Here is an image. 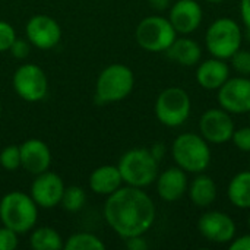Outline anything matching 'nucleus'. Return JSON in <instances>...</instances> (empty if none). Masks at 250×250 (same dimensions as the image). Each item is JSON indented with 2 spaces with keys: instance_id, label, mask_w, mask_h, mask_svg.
<instances>
[{
  "instance_id": "nucleus-3",
  "label": "nucleus",
  "mask_w": 250,
  "mask_h": 250,
  "mask_svg": "<svg viewBox=\"0 0 250 250\" xmlns=\"http://www.w3.org/2000/svg\"><path fill=\"white\" fill-rule=\"evenodd\" d=\"M171 155L176 164L186 173H204L211 164L208 142L198 133H182L171 145Z\"/></svg>"
},
{
  "instance_id": "nucleus-33",
  "label": "nucleus",
  "mask_w": 250,
  "mask_h": 250,
  "mask_svg": "<svg viewBox=\"0 0 250 250\" xmlns=\"http://www.w3.org/2000/svg\"><path fill=\"white\" fill-rule=\"evenodd\" d=\"M126 248L129 250H146L148 243L142 236H135V237L126 239Z\"/></svg>"
},
{
  "instance_id": "nucleus-30",
  "label": "nucleus",
  "mask_w": 250,
  "mask_h": 250,
  "mask_svg": "<svg viewBox=\"0 0 250 250\" xmlns=\"http://www.w3.org/2000/svg\"><path fill=\"white\" fill-rule=\"evenodd\" d=\"M18 248V233L7 229L0 227V250H15Z\"/></svg>"
},
{
  "instance_id": "nucleus-11",
  "label": "nucleus",
  "mask_w": 250,
  "mask_h": 250,
  "mask_svg": "<svg viewBox=\"0 0 250 250\" xmlns=\"http://www.w3.org/2000/svg\"><path fill=\"white\" fill-rule=\"evenodd\" d=\"M234 130L230 113L223 108H209L199 119V135L208 144H226L231 141Z\"/></svg>"
},
{
  "instance_id": "nucleus-16",
  "label": "nucleus",
  "mask_w": 250,
  "mask_h": 250,
  "mask_svg": "<svg viewBox=\"0 0 250 250\" xmlns=\"http://www.w3.org/2000/svg\"><path fill=\"white\" fill-rule=\"evenodd\" d=\"M19 149L21 167H23L28 173L37 176L50 168L51 151L41 139H28L22 145H19Z\"/></svg>"
},
{
  "instance_id": "nucleus-6",
  "label": "nucleus",
  "mask_w": 250,
  "mask_h": 250,
  "mask_svg": "<svg viewBox=\"0 0 250 250\" xmlns=\"http://www.w3.org/2000/svg\"><path fill=\"white\" fill-rule=\"evenodd\" d=\"M135 86V75L122 63L107 66L97 79V98L101 103H117L129 97Z\"/></svg>"
},
{
  "instance_id": "nucleus-7",
  "label": "nucleus",
  "mask_w": 250,
  "mask_h": 250,
  "mask_svg": "<svg viewBox=\"0 0 250 250\" xmlns=\"http://www.w3.org/2000/svg\"><path fill=\"white\" fill-rule=\"evenodd\" d=\"M192 101L189 94L179 86L164 89L155 101V116L167 127L182 126L190 116Z\"/></svg>"
},
{
  "instance_id": "nucleus-10",
  "label": "nucleus",
  "mask_w": 250,
  "mask_h": 250,
  "mask_svg": "<svg viewBox=\"0 0 250 250\" xmlns=\"http://www.w3.org/2000/svg\"><path fill=\"white\" fill-rule=\"evenodd\" d=\"M220 107L230 114H246L250 111V79L248 76L229 78L218 88Z\"/></svg>"
},
{
  "instance_id": "nucleus-37",
  "label": "nucleus",
  "mask_w": 250,
  "mask_h": 250,
  "mask_svg": "<svg viewBox=\"0 0 250 250\" xmlns=\"http://www.w3.org/2000/svg\"><path fill=\"white\" fill-rule=\"evenodd\" d=\"M208 3H221V1H226V0H205Z\"/></svg>"
},
{
  "instance_id": "nucleus-27",
  "label": "nucleus",
  "mask_w": 250,
  "mask_h": 250,
  "mask_svg": "<svg viewBox=\"0 0 250 250\" xmlns=\"http://www.w3.org/2000/svg\"><path fill=\"white\" fill-rule=\"evenodd\" d=\"M231 66L233 69L242 75V76H249L250 75V51L248 50H237L231 57Z\"/></svg>"
},
{
  "instance_id": "nucleus-36",
  "label": "nucleus",
  "mask_w": 250,
  "mask_h": 250,
  "mask_svg": "<svg viewBox=\"0 0 250 250\" xmlns=\"http://www.w3.org/2000/svg\"><path fill=\"white\" fill-rule=\"evenodd\" d=\"M148 1H149L151 7L158 10V12L166 10V9L170 7V0H148Z\"/></svg>"
},
{
  "instance_id": "nucleus-29",
  "label": "nucleus",
  "mask_w": 250,
  "mask_h": 250,
  "mask_svg": "<svg viewBox=\"0 0 250 250\" xmlns=\"http://www.w3.org/2000/svg\"><path fill=\"white\" fill-rule=\"evenodd\" d=\"M231 141L237 149H240L243 152H250V126L234 130Z\"/></svg>"
},
{
  "instance_id": "nucleus-17",
  "label": "nucleus",
  "mask_w": 250,
  "mask_h": 250,
  "mask_svg": "<svg viewBox=\"0 0 250 250\" xmlns=\"http://www.w3.org/2000/svg\"><path fill=\"white\" fill-rule=\"evenodd\" d=\"M155 182L158 196L166 202H176L182 199L189 188L186 171L179 166L164 170L161 174H158Z\"/></svg>"
},
{
  "instance_id": "nucleus-4",
  "label": "nucleus",
  "mask_w": 250,
  "mask_h": 250,
  "mask_svg": "<svg viewBox=\"0 0 250 250\" xmlns=\"http://www.w3.org/2000/svg\"><path fill=\"white\" fill-rule=\"evenodd\" d=\"M123 183L135 188H146L158 177V161L146 148H133L120 157L117 164Z\"/></svg>"
},
{
  "instance_id": "nucleus-19",
  "label": "nucleus",
  "mask_w": 250,
  "mask_h": 250,
  "mask_svg": "<svg viewBox=\"0 0 250 250\" xmlns=\"http://www.w3.org/2000/svg\"><path fill=\"white\" fill-rule=\"evenodd\" d=\"M166 54L170 60L180 66L193 67L202 59V48L195 40L189 37H182L173 41V44L166 50Z\"/></svg>"
},
{
  "instance_id": "nucleus-23",
  "label": "nucleus",
  "mask_w": 250,
  "mask_h": 250,
  "mask_svg": "<svg viewBox=\"0 0 250 250\" xmlns=\"http://www.w3.org/2000/svg\"><path fill=\"white\" fill-rule=\"evenodd\" d=\"M60 234L51 227L35 229L29 237V246L34 250H57L63 249Z\"/></svg>"
},
{
  "instance_id": "nucleus-5",
  "label": "nucleus",
  "mask_w": 250,
  "mask_h": 250,
  "mask_svg": "<svg viewBox=\"0 0 250 250\" xmlns=\"http://www.w3.org/2000/svg\"><path fill=\"white\" fill-rule=\"evenodd\" d=\"M243 32L240 25L230 18L215 19L207 29L205 45L212 57L227 60L242 48Z\"/></svg>"
},
{
  "instance_id": "nucleus-15",
  "label": "nucleus",
  "mask_w": 250,
  "mask_h": 250,
  "mask_svg": "<svg viewBox=\"0 0 250 250\" xmlns=\"http://www.w3.org/2000/svg\"><path fill=\"white\" fill-rule=\"evenodd\" d=\"M204 18V10L196 0H177L170 7V22L177 34L189 35L195 32Z\"/></svg>"
},
{
  "instance_id": "nucleus-14",
  "label": "nucleus",
  "mask_w": 250,
  "mask_h": 250,
  "mask_svg": "<svg viewBox=\"0 0 250 250\" xmlns=\"http://www.w3.org/2000/svg\"><path fill=\"white\" fill-rule=\"evenodd\" d=\"M64 192V183L62 177L53 171H44L37 174L31 185V198L40 208H54L60 204Z\"/></svg>"
},
{
  "instance_id": "nucleus-38",
  "label": "nucleus",
  "mask_w": 250,
  "mask_h": 250,
  "mask_svg": "<svg viewBox=\"0 0 250 250\" xmlns=\"http://www.w3.org/2000/svg\"><path fill=\"white\" fill-rule=\"evenodd\" d=\"M248 227H249V230H250V214H249V217H248Z\"/></svg>"
},
{
  "instance_id": "nucleus-26",
  "label": "nucleus",
  "mask_w": 250,
  "mask_h": 250,
  "mask_svg": "<svg viewBox=\"0 0 250 250\" xmlns=\"http://www.w3.org/2000/svg\"><path fill=\"white\" fill-rule=\"evenodd\" d=\"M0 166L7 171H15L21 167V149L18 145H9L0 152Z\"/></svg>"
},
{
  "instance_id": "nucleus-12",
  "label": "nucleus",
  "mask_w": 250,
  "mask_h": 250,
  "mask_svg": "<svg viewBox=\"0 0 250 250\" xmlns=\"http://www.w3.org/2000/svg\"><path fill=\"white\" fill-rule=\"evenodd\" d=\"M198 230L211 243L224 245L236 237V224L231 217L221 211L205 212L198 221Z\"/></svg>"
},
{
  "instance_id": "nucleus-2",
  "label": "nucleus",
  "mask_w": 250,
  "mask_h": 250,
  "mask_svg": "<svg viewBox=\"0 0 250 250\" xmlns=\"http://www.w3.org/2000/svg\"><path fill=\"white\" fill-rule=\"evenodd\" d=\"M38 220V205L31 195L21 190L6 193L0 201V221L4 227L23 234L35 227Z\"/></svg>"
},
{
  "instance_id": "nucleus-25",
  "label": "nucleus",
  "mask_w": 250,
  "mask_h": 250,
  "mask_svg": "<svg viewBox=\"0 0 250 250\" xmlns=\"http://www.w3.org/2000/svg\"><path fill=\"white\" fill-rule=\"evenodd\" d=\"M86 202V195L85 190L79 186H69L64 188L60 205L63 207V209H66L67 212H78L79 209H82V207Z\"/></svg>"
},
{
  "instance_id": "nucleus-39",
  "label": "nucleus",
  "mask_w": 250,
  "mask_h": 250,
  "mask_svg": "<svg viewBox=\"0 0 250 250\" xmlns=\"http://www.w3.org/2000/svg\"><path fill=\"white\" fill-rule=\"evenodd\" d=\"M249 120H250V111H249Z\"/></svg>"
},
{
  "instance_id": "nucleus-20",
  "label": "nucleus",
  "mask_w": 250,
  "mask_h": 250,
  "mask_svg": "<svg viewBox=\"0 0 250 250\" xmlns=\"http://www.w3.org/2000/svg\"><path fill=\"white\" fill-rule=\"evenodd\" d=\"M89 188L94 193L108 196L113 192H116L119 188H122L123 179L119 171L117 166H101L95 168L89 176Z\"/></svg>"
},
{
  "instance_id": "nucleus-24",
  "label": "nucleus",
  "mask_w": 250,
  "mask_h": 250,
  "mask_svg": "<svg viewBox=\"0 0 250 250\" xmlns=\"http://www.w3.org/2000/svg\"><path fill=\"white\" fill-rule=\"evenodd\" d=\"M105 245L91 233H75L63 245L64 250H103Z\"/></svg>"
},
{
  "instance_id": "nucleus-31",
  "label": "nucleus",
  "mask_w": 250,
  "mask_h": 250,
  "mask_svg": "<svg viewBox=\"0 0 250 250\" xmlns=\"http://www.w3.org/2000/svg\"><path fill=\"white\" fill-rule=\"evenodd\" d=\"M29 41H26V40H23V38H18L16 37V40L13 41V44L10 45V48H9V51L12 53V56L13 57H16V59H26L28 57V54H29V51H31V47H29Z\"/></svg>"
},
{
  "instance_id": "nucleus-21",
  "label": "nucleus",
  "mask_w": 250,
  "mask_h": 250,
  "mask_svg": "<svg viewBox=\"0 0 250 250\" xmlns=\"http://www.w3.org/2000/svg\"><path fill=\"white\" fill-rule=\"evenodd\" d=\"M188 193L193 205L199 208L211 207L217 199V183L211 176L199 173L189 185Z\"/></svg>"
},
{
  "instance_id": "nucleus-13",
  "label": "nucleus",
  "mask_w": 250,
  "mask_h": 250,
  "mask_svg": "<svg viewBox=\"0 0 250 250\" xmlns=\"http://www.w3.org/2000/svg\"><path fill=\"white\" fill-rule=\"evenodd\" d=\"M26 40L40 50H50L60 42L62 28L56 19L47 15L32 16L25 28Z\"/></svg>"
},
{
  "instance_id": "nucleus-28",
  "label": "nucleus",
  "mask_w": 250,
  "mask_h": 250,
  "mask_svg": "<svg viewBox=\"0 0 250 250\" xmlns=\"http://www.w3.org/2000/svg\"><path fill=\"white\" fill-rule=\"evenodd\" d=\"M15 40H16V32L13 26L4 21H0V53L9 51Z\"/></svg>"
},
{
  "instance_id": "nucleus-35",
  "label": "nucleus",
  "mask_w": 250,
  "mask_h": 250,
  "mask_svg": "<svg viewBox=\"0 0 250 250\" xmlns=\"http://www.w3.org/2000/svg\"><path fill=\"white\" fill-rule=\"evenodd\" d=\"M149 151H151V154L155 157V160L160 163V161L163 160L164 154H166V146H164L163 144H154V145H152V148H151Z\"/></svg>"
},
{
  "instance_id": "nucleus-34",
  "label": "nucleus",
  "mask_w": 250,
  "mask_h": 250,
  "mask_svg": "<svg viewBox=\"0 0 250 250\" xmlns=\"http://www.w3.org/2000/svg\"><path fill=\"white\" fill-rule=\"evenodd\" d=\"M240 15H242L246 29H250V0L240 1Z\"/></svg>"
},
{
  "instance_id": "nucleus-32",
  "label": "nucleus",
  "mask_w": 250,
  "mask_h": 250,
  "mask_svg": "<svg viewBox=\"0 0 250 250\" xmlns=\"http://www.w3.org/2000/svg\"><path fill=\"white\" fill-rule=\"evenodd\" d=\"M230 250H250V233L240 237H234L230 242Z\"/></svg>"
},
{
  "instance_id": "nucleus-8",
  "label": "nucleus",
  "mask_w": 250,
  "mask_h": 250,
  "mask_svg": "<svg viewBox=\"0 0 250 250\" xmlns=\"http://www.w3.org/2000/svg\"><path fill=\"white\" fill-rule=\"evenodd\" d=\"M136 42L146 51H166L177 38V32L168 18L148 16L139 22L135 31Z\"/></svg>"
},
{
  "instance_id": "nucleus-18",
  "label": "nucleus",
  "mask_w": 250,
  "mask_h": 250,
  "mask_svg": "<svg viewBox=\"0 0 250 250\" xmlns=\"http://www.w3.org/2000/svg\"><path fill=\"white\" fill-rule=\"evenodd\" d=\"M230 78V67L223 59L211 57L198 63L196 81L208 91H218V88Z\"/></svg>"
},
{
  "instance_id": "nucleus-9",
  "label": "nucleus",
  "mask_w": 250,
  "mask_h": 250,
  "mask_svg": "<svg viewBox=\"0 0 250 250\" xmlns=\"http://www.w3.org/2000/svg\"><path fill=\"white\" fill-rule=\"evenodd\" d=\"M15 92L28 103L41 101L48 91V81L44 70L34 64L25 63L19 66L12 79Z\"/></svg>"
},
{
  "instance_id": "nucleus-1",
  "label": "nucleus",
  "mask_w": 250,
  "mask_h": 250,
  "mask_svg": "<svg viewBox=\"0 0 250 250\" xmlns=\"http://www.w3.org/2000/svg\"><path fill=\"white\" fill-rule=\"evenodd\" d=\"M154 201L141 188L125 186L108 195L104 205V217L114 233L125 240L144 236L155 221Z\"/></svg>"
},
{
  "instance_id": "nucleus-22",
  "label": "nucleus",
  "mask_w": 250,
  "mask_h": 250,
  "mask_svg": "<svg viewBox=\"0 0 250 250\" xmlns=\"http://www.w3.org/2000/svg\"><path fill=\"white\" fill-rule=\"evenodd\" d=\"M230 202L240 209H250V170L237 173L229 183Z\"/></svg>"
}]
</instances>
